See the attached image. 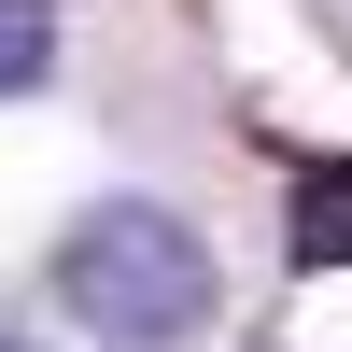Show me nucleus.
Masks as SVG:
<instances>
[{
    "label": "nucleus",
    "mask_w": 352,
    "mask_h": 352,
    "mask_svg": "<svg viewBox=\"0 0 352 352\" xmlns=\"http://www.w3.org/2000/svg\"><path fill=\"white\" fill-rule=\"evenodd\" d=\"M56 310L113 352H184L212 324V240L155 197H99V212L56 240Z\"/></svg>",
    "instance_id": "1"
},
{
    "label": "nucleus",
    "mask_w": 352,
    "mask_h": 352,
    "mask_svg": "<svg viewBox=\"0 0 352 352\" xmlns=\"http://www.w3.org/2000/svg\"><path fill=\"white\" fill-rule=\"evenodd\" d=\"M282 226H296V268H352V155H296Z\"/></svg>",
    "instance_id": "2"
},
{
    "label": "nucleus",
    "mask_w": 352,
    "mask_h": 352,
    "mask_svg": "<svg viewBox=\"0 0 352 352\" xmlns=\"http://www.w3.org/2000/svg\"><path fill=\"white\" fill-rule=\"evenodd\" d=\"M43 71H56V0H0V99H28Z\"/></svg>",
    "instance_id": "3"
}]
</instances>
